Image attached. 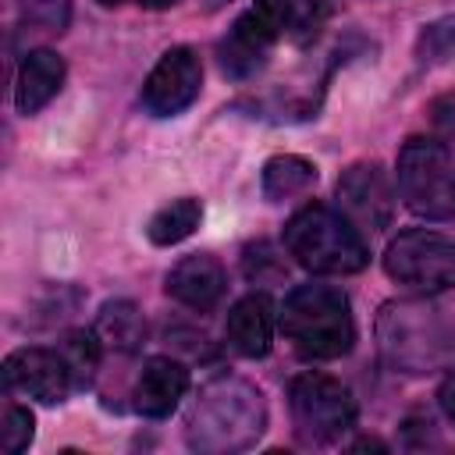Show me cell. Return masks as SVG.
Here are the masks:
<instances>
[{
  "label": "cell",
  "mask_w": 455,
  "mask_h": 455,
  "mask_svg": "<svg viewBox=\"0 0 455 455\" xmlns=\"http://www.w3.org/2000/svg\"><path fill=\"white\" fill-rule=\"evenodd\" d=\"M224 288H228V274L220 259L210 252H192L178 259L167 274V295L196 313H210L224 299Z\"/></svg>",
  "instance_id": "7c38bea8"
},
{
  "label": "cell",
  "mask_w": 455,
  "mask_h": 455,
  "mask_svg": "<svg viewBox=\"0 0 455 455\" xmlns=\"http://www.w3.org/2000/svg\"><path fill=\"white\" fill-rule=\"evenodd\" d=\"M263 196L270 203H288L302 192H309L316 185V164L306 160V156H295V153H281V156H270L263 164Z\"/></svg>",
  "instance_id": "e0dca14e"
},
{
  "label": "cell",
  "mask_w": 455,
  "mask_h": 455,
  "mask_svg": "<svg viewBox=\"0 0 455 455\" xmlns=\"http://www.w3.org/2000/svg\"><path fill=\"white\" fill-rule=\"evenodd\" d=\"M338 206L359 228H370V231L387 228V220L395 213V199H391L384 167L370 164V160L345 167L338 178Z\"/></svg>",
  "instance_id": "30bf717a"
},
{
  "label": "cell",
  "mask_w": 455,
  "mask_h": 455,
  "mask_svg": "<svg viewBox=\"0 0 455 455\" xmlns=\"http://www.w3.org/2000/svg\"><path fill=\"white\" fill-rule=\"evenodd\" d=\"M427 117H430V128H434V139L437 142L455 139V92H444V96L430 100Z\"/></svg>",
  "instance_id": "603a6c76"
},
{
  "label": "cell",
  "mask_w": 455,
  "mask_h": 455,
  "mask_svg": "<svg viewBox=\"0 0 455 455\" xmlns=\"http://www.w3.org/2000/svg\"><path fill=\"white\" fill-rule=\"evenodd\" d=\"M18 7H21V21L28 25V32L57 36L68 28V18H71L68 0H21Z\"/></svg>",
  "instance_id": "44dd1931"
},
{
  "label": "cell",
  "mask_w": 455,
  "mask_h": 455,
  "mask_svg": "<svg viewBox=\"0 0 455 455\" xmlns=\"http://www.w3.org/2000/svg\"><path fill=\"white\" fill-rule=\"evenodd\" d=\"M437 402H441L444 416L455 423V373H448V377H444V384H441V391H437Z\"/></svg>",
  "instance_id": "cb8c5ba5"
},
{
  "label": "cell",
  "mask_w": 455,
  "mask_h": 455,
  "mask_svg": "<svg viewBox=\"0 0 455 455\" xmlns=\"http://www.w3.org/2000/svg\"><path fill=\"white\" fill-rule=\"evenodd\" d=\"M284 249L299 267L313 274H359L370 263V249L359 228L323 203H309L288 217Z\"/></svg>",
  "instance_id": "277c9868"
},
{
  "label": "cell",
  "mask_w": 455,
  "mask_h": 455,
  "mask_svg": "<svg viewBox=\"0 0 455 455\" xmlns=\"http://www.w3.org/2000/svg\"><path fill=\"white\" fill-rule=\"evenodd\" d=\"M384 270L391 281L419 295L448 291L455 288V242L427 228H409L391 238L384 252Z\"/></svg>",
  "instance_id": "52a82bcc"
},
{
  "label": "cell",
  "mask_w": 455,
  "mask_h": 455,
  "mask_svg": "<svg viewBox=\"0 0 455 455\" xmlns=\"http://www.w3.org/2000/svg\"><path fill=\"white\" fill-rule=\"evenodd\" d=\"M291 427L306 444H334L355 427L352 391L327 373H299L288 387Z\"/></svg>",
  "instance_id": "8992f818"
},
{
  "label": "cell",
  "mask_w": 455,
  "mask_h": 455,
  "mask_svg": "<svg viewBox=\"0 0 455 455\" xmlns=\"http://www.w3.org/2000/svg\"><path fill=\"white\" fill-rule=\"evenodd\" d=\"M416 57H419V64H444L455 57V14L423 25V32L416 39Z\"/></svg>",
  "instance_id": "ffe728a7"
},
{
  "label": "cell",
  "mask_w": 455,
  "mask_h": 455,
  "mask_svg": "<svg viewBox=\"0 0 455 455\" xmlns=\"http://www.w3.org/2000/svg\"><path fill=\"white\" fill-rule=\"evenodd\" d=\"M199 220H203L199 199L181 196V199H171L167 206H160V210L149 217L146 235H149L153 245H174V242L188 238V235L199 228Z\"/></svg>",
  "instance_id": "ac0fdd59"
},
{
  "label": "cell",
  "mask_w": 455,
  "mask_h": 455,
  "mask_svg": "<svg viewBox=\"0 0 455 455\" xmlns=\"http://www.w3.org/2000/svg\"><path fill=\"white\" fill-rule=\"evenodd\" d=\"M92 331H96L100 345L110 348V352H135V348L146 341V320H142L139 306L128 302V299L107 302V306L100 309Z\"/></svg>",
  "instance_id": "2e32d148"
},
{
  "label": "cell",
  "mask_w": 455,
  "mask_h": 455,
  "mask_svg": "<svg viewBox=\"0 0 455 455\" xmlns=\"http://www.w3.org/2000/svg\"><path fill=\"white\" fill-rule=\"evenodd\" d=\"M291 0H252L220 43V68L231 78H249L263 68L267 50L288 32Z\"/></svg>",
  "instance_id": "ba28073f"
},
{
  "label": "cell",
  "mask_w": 455,
  "mask_h": 455,
  "mask_svg": "<svg viewBox=\"0 0 455 455\" xmlns=\"http://www.w3.org/2000/svg\"><path fill=\"white\" fill-rule=\"evenodd\" d=\"M203 85V64L192 46H171L142 82V107L153 117H174L188 110Z\"/></svg>",
  "instance_id": "9c48e42d"
},
{
  "label": "cell",
  "mask_w": 455,
  "mask_h": 455,
  "mask_svg": "<svg viewBox=\"0 0 455 455\" xmlns=\"http://www.w3.org/2000/svg\"><path fill=\"white\" fill-rule=\"evenodd\" d=\"M398 192L402 203L427 220H451L455 217V174L444 142L409 139L398 149Z\"/></svg>",
  "instance_id": "5b68a950"
},
{
  "label": "cell",
  "mask_w": 455,
  "mask_h": 455,
  "mask_svg": "<svg viewBox=\"0 0 455 455\" xmlns=\"http://www.w3.org/2000/svg\"><path fill=\"white\" fill-rule=\"evenodd\" d=\"M32 412L25 409V405H14V402H7V409H4V427H0V437H4V451L7 455H18V451H25L28 448V441H32Z\"/></svg>",
  "instance_id": "7402d4cb"
},
{
  "label": "cell",
  "mask_w": 455,
  "mask_h": 455,
  "mask_svg": "<svg viewBox=\"0 0 455 455\" xmlns=\"http://www.w3.org/2000/svg\"><path fill=\"white\" fill-rule=\"evenodd\" d=\"M224 4H231V0H206V11H217V7H224Z\"/></svg>",
  "instance_id": "484cf974"
},
{
  "label": "cell",
  "mask_w": 455,
  "mask_h": 455,
  "mask_svg": "<svg viewBox=\"0 0 455 455\" xmlns=\"http://www.w3.org/2000/svg\"><path fill=\"white\" fill-rule=\"evenodd\" d=\"M64 85V60L60 53L53 50H28L21 68H18V85H14V103L18 110L28 117V114H39Z\"/></svg>",
  "instance_id": "9a60e30c"
},
{
  "label": "cell",
  "mask_w": 455,
  "mask_h": 455,
  "mask_svg": "<svg viewBox=\"0 0 455 455\" xmlns=\"http://www.w3.org/2000/svg\"><path fill=\"white\" fill-rule=\"evenodd\" d=\"M4 384L18 395H28L43 405H57L68 398L71 373L68 363L60 359V352L50 348H18L4 359Z\"/></svg>",
  "instance_id": "8fae6325"
},
{
  "label": "cell",
  "mask_w": 455,
  "mask_h": 455,
  "mask_svg": "<svg viewBox=\"0 0 455 455\" xmlns=\"http://www.w3.org/2000/svg\"><path fill=\"white\" fill-rule=\"evenodd\" d=\"M281 331L306 359H338L355 345L348 295L334 284H295L281 306Z\"/></svg>",
  "instance_id": "7a4b0ae2"
},
{
  "label": "cell",
  "mask_w": 455,
  "mask_h": 455,
  "mask_svg": "<svg viewBox=\"0 0 455 455\" xmlns=\"http://www.w3.org/2000/svg\"><path fill=\"white\" fill-rule=\"evenodd\" d=\"M377 338L391 366L405 373H427L455 355V323L430 302H387L377 320Z\"/></svg>",
  "instance_id": "3957f363"
},
{
  "label": "cell",
  "mask_w": 455,
  "mask_h": 455,
  "mask_svg": "<svg viewBox=\"0 0 455 455\" xmlns=\"http://www.w3.org/2000/svg\"><path fill=\"white\" fill-rule=\"evenodd\" d=\"M100 4H107V7H117V4H142V7H174L178 0H100Z\"/></svg>",
  "instance_id": "d4e9b609"
},
{
  "label": "cell",
  "mask_w": 455,
  "mask_h": 455,
  "mask_svg": "<svg viewBox=\"0 0 455 455\" xmlns=\"http://www.w3.org/2000/svg\"><path fill=\"white\" fill-rule=\"evenodd\" d=\"M228 341L245 359H263L274 341V302L267 295H245L228 313Z\"/></svg>",
  "instance_id": "5bb4252c"
},
{
  "label": "cell",
  "mask_w": 455,
  "mask_h": 455,
  "mask_svg": "<svg viewBox=\"0 0 455 455\" xmlns=\"http://www.w3.org/2000/svg\"><path fill=\"white\" fill-rule=\"evenodd\" d=\"M60 359L68 363V373H71V384L75 387H85L92 377H96V366H100V338L96 331H71L60 345H57Z\"/></svg>",
  "instance_id": "d6986e66"
},
{
  "label": "cell",
  "mask_w": 455,
  "mask_h": 455,
  "mask_svg": "<svg viewBox=\"0 0 455 455\" xmlns=\"http://www.w3.org/2000/svg\"><path fill=\"white\" fill-rule=\"evenodd\" d=\"M263 430H267V402L259 387L231 373L206 380L185 419L188 444L210 455L252 448Z\"/></svg>",
  "instance_id": "6da1fadb"
},
{
  "label": "cell",
  "mask_w": 455,
  "mask_h": 455,
  "mask_svg": "<svg viewBox=\"0 0 455 455\" xmlns=\"http://www.w3.org/2000/svg\"><path fill=\"white\" fill-rule=\"evenodd\" d=\"M188 391V370L178 363V359H167V355H156L142 366L139 380H135V409L149 419H164L178 409V402L185 398Z\"/></svg>",
  "instance_id": "4fadbf2b"
}]
</instances>
